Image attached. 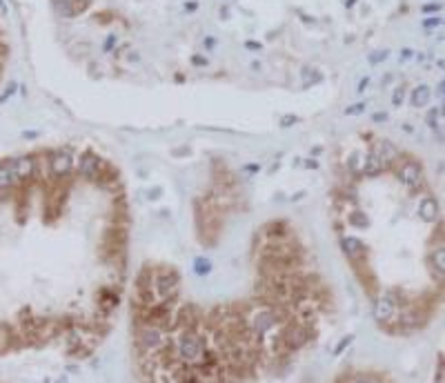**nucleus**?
Listing matches in <instances>:
<instances>
[{
	"label": "nucleus",
	"mask_w": 445,
	"mask_h": 383,
	"mask_svg": "<svg viewBox=\"0 0 445 383\" xmlns=\"http://www.w3.org/2000/svg\"><path fill=\"white\" fill-rule=\"evenodd\" d=\"M47 169L53 183H63L73 176L76 169V156L69 149H47Z\"/></svg>",
	"instance_id": "obj_1"
},
{
	"label": "nucleus",
	"mask_w": 445,
	"mask_h": 383,
	"mask_svg": "<svg viewBox=\"0 0 445 383\" xmlns=\"http://www.w3.org/2000/svg\"><path fill=\"white\" fill-rule=\"evenodd\" d=\"M134 330H136L134 339H136L138 354H156L169 339V334H165L160 328L154 326H136Z\"/></svg>",
	"instance_id": "obj_2"
},
{
	"label": "nucleus",
	"mask_w": 445,
	"mask_h": 383,
	"mask_svg": "<svg viewBox=\"0 0 445 383\" xmlns=\"http://www.w3.org/2000/svg\"><path fill=\"white\" fill-rule=\"evenodd\" d=\"M396 167V176L398 181L409 189V192H416L419 187H423V165L421 161H416L414 156H401L398 158V163L394 165Z\"/></svg>",
	"instance_id": "obj_3"
},
{
	"label": "nucleus",
	"mask_w": 445,
	"mask_h": 383,
	"mask_svg": "<svg viewBox=\"0 0 445 383\" xmlns=\"http://www.w3.org/2000/svg\"><path fill=\"white\" fill-rule=\"evenodd\" d=\"M98 163H100V156L94 152H83L78 158H76V169L73 174L83 181H89V183H96L98 181Z\"/></svg>",
	"instance_id": "obj_4"
},
{
	"label": "nucleus",
	"mask_w": 445,
	"mask_h": 383,
	"mask_svg": "<svg viewBox=\"0 0 445 383\" xmlns=\"http://www.w3.org/2000/svg\"><path fill=\"white\" fill-rule=\"evenodd\" d=\"M398 299L394 294H383L378 299H374V319L381 323V326H390L396 316L398 310Z\"/></svg>",
	"instance_id": "obj_5"
},
{
	"label": "nucleus",
	"mask_w": 445,
	"mask_h": 383,
	"mask_svg": "<svg viewBox=\"0 0 445 383\" xmlns=\"http://www.w3.org/2000/svg\"><path fill=\"white\" fill-rule=\"evenodd\" d=\"M340 247H343V254H345L352 268L367 263V250L356 237H343L340 238Z\"/></svg>",
	"instance_id": "obj_6"
},
{
	"label": "nucleus",
	"mask_w": 445,
	"mask_h": 383,
	"mask_svg": "<svg viewBox=\"0 0 445 383\" xmlns=\"http://www.w3.org/2000/svg\"><path fill=\"white\" fill-rule=\"evenodd\" d=\"M96 310H98V316H105V319H109L111 312L118 308V303H121V296H118V292H116V288H100L98 292H96Z\"/></svg>",
	"instance_id": "obj_7"
},
{
	"label": "nucleus",
	"mask_w": 445,
	"mask_h": 383,
	"mask_svg": "<svg viewBox=\"0 0 445 383\" xmlns=\"http://www.w3.org/2000/svg\"><path fill=\"white\" fill-rule=\"evenodd\" d=\"M370 152L374 154V156L381 161L385 167H392V165L398 163V158H401V152L396 149V145L390 141H385V138H381V141H376L372 145V149Z\"/></svg>",
	"instance_id": "obj_8"
},
{
	"label": "nucleus",
	"mask_w": 445,
	"mask_h": 383,
	"mask_svg": "<svg viewBox=\"0 0 445 383\" xmlns=\"http://www.w3.org/2000/svg\"><path fill=\"white\" fill-rule=\"evenodd\" d=\"M383 169H385V165H383L372 152H370V154H365V156L361 158V172L358 174H363V176H378Z\"/></svg>",
	"instance_id": "obj_9"
},
{
	"label": "nucleus",
	"mask_w": 445,
	"mask_h": 383,
	"mask_svg": "<svg viewBox=\"0 0 445 383\" xmlns=\"http://www.w3.org/2000/svg\"><path fill=\"white\" fill-rule=\"evenodd\" d=\"M419 212L421 216H423L425 220H436V216H439V203H436V199L432 194H425L423 201L419 203Z\"/></svg>",
	"instance_id": "obj_10"
},
{
	"label": "nucleus",
	"mask_w": 445,
	"mask_h": 383,
	"mask_svg": "<svg viewBox=\"0 0 445 383\" xmlns=\"http://www.w3.org/2000/svg\"><path fill=\"white\" fill-rule=\"evenodd\" d=\"M429 98H432V91H429V87L427 85H419L416 90L412 91V105L414 107H425L429 103Z\"/></svg>",
	"instance_id": "obj_11"
},
{
	"label": "nucleus",
	"mask_w": 445,
	"mask_h": 383,
	"mask_svg": "<svg viewBox=\"0 0 445 383\" xmlns=\"http://www.w3.org/2000/svg\"><path fill=\"white\" fill-rule=\"evenodd\" d=\"M194 272L198 274V276H207V274L212 272V263L207 261V258H196L194 261Z\"/></svg>",
	"instance_id": "obj_12"
},
{
	"label": "nucleus",
	"mask_w": 445,
	"mask_h": 383,
	"mask_svg": "<svg viewBox=\"0 0 445 383\" xmlns=\"http://www.w3.org/2000/svg\"><path fill=\"white\" fill-rule=\"evenodd\" d=\"M388 56H390L388 49H383V52H372V54H370V65H378L381 60H385Z\"/></svg>",
	"instance_id": "obj_13"
},
{
	"label": "nucleus",
	"mask_w": 445,
	"mask_h": 383,
	"mask_svg": "<svg viewBox=\"0 0 445 383\" xmlns=\"http://www.w3.org/2000/svg\"><path fill=\"white\" fill-rule=\"evenodd\" d=\"M403 98H405V87L401 85V87H396L394 90V96H392V103H394V107H401V103H403Z\"/></svg>",
	"instance_id": "obj_14"
},
{
	"label": "nucleus",
	"mask_w": 445,
	"mask_h": 383,
	"mask_svg": "<svg viewBox=\"0 0 445 383\" xmlns=\"http://www.w3.org/2000/svg\"><path fill=\"white\" fill-rule=\"evenodd\" d=\"M352 383H381V381L376 377H372V374H356L352 379Z\"/></svg>",
	"instance_id": "obj_15"
},
{
	"label": "nucleus",
	"mask_w": 445,
	"mask_h": 383,
	"mask_svg": "<svg viewBox=\"0 0 445 383\" xmlns=\"http://www.w3.org/2000/svg\"><path fill=\"white\" fill-rule=\"evenodd\" d=\"M361 111H365V103H356V105L347 107L345 114H347V116H354V114H361Z\"/></svg>",
	"instance_id": "obj_16"
},
{
	"label": "nucleus",
	"mask_w": 445,
	"mask_h": 383,
	"mask_svg": "<svg viewBox=\"0 0 445 383\" xmlns=\"http://www.w3.org/2000/svg\"><path fill=\"white\" fill-rule=\"evenodd\" d=\"M352 339H354V336H345V339H343V341L338 343V347L334 350V354H340V352H343V350H345V347L352 343Z\"/></svg>",
	"instance_id": "obj_17"
},
{
	"label": "nucleus",
	"mask_w": 445,
	"mask_h": 383,
	"mask_svg": "<svg viewBox=\"0 0 445 383\" xmlns=\"http://www.w3.org/2000/svg\"><path fill=\"white\" fill-rule=\"evenodd\" d=\"M192 63H194L196 67H205V65H207V58H203V56H194V58H192Z\"/></svg>",
	"instance_id": "obj_18"
},
{
	"label": "nucleus",
	"mask_w": 445,
	"mask_h": 383,
	"mask_svg": "<svg viewBox=\"0 0 445 383\" xmlns=\"http://www.w3.org/2000/svg\"><path fill=\"white\" fill-rule=\"evenodd\" d=\"M441 9V5H425L423 7V14H436Z\"/></svg>",
	"instance_id": "obj_19"
},
{
	"label": "nucleus",
	"mask_w": 445,
	"mask_h": 383,
	"mask_svg": "<svg viewBox=\"0 0 445 383\" xmlns=\"http://www.w3.org/2000/svg\"><path fill=\"white\" fill-rule=\"evenodd\" d=\"M423 25L425 27H439L441 25V18H429V20H425Z\"/></svg>",
	"instance_id": "obj_20"
},
{
	"label": "nucleus",
	"mask_w": 445,
	"mask_h": 383,
	"mask_svg": "<svg viewBox=\"0 0 445 383\" xmlns=\"http://www.w3.org/2000/svg\"><path fill=\"white\" fill-rule=\"evenodd\" d=\"M245 47H247V49H254V52H256V49H261V42L249 40V42H245Z\"/></svg>",
	"instance_id": "obj_21"
},
{
	"label": "nucleus",
	"mask_w": 445,
	"mask_h": 383,
	"mask_svg": "<svg viewBox=\"0 0 445 383\" xmlns=\"http://www.w3.org/2000/svg\"><path fill=\"white\" fill-rule=\"evenodd\" d=\"M114 42H116V36H114V34H111V36L107 38V42H105V52H109V49H111V45H114Z\"/></svg>",
	"instance_id": "obj_22"
},
{
	"label": "nucleus",
	"mask_w": 445,
	"mask_h": 383,
	"mask_svg": "<svg viewBox=\"0 0 445 383\" xmlns=\"http://www.w3.org/2000/svg\"><path fill=\"white\" fill-rule=\"evenodd\" d=\"M367 85H370V78H367V76H365V78H363L361 83H358V91H363V90H365V87H367Z\"/></svg>",
	"instance_id": "obj_23"
},
{
	"label": "nucleus",
	"mask_w": 445,
	"mask_h": 383,
	"mask_svg": "<svg viewBox=\"0 0 445 383\" xmlns=\"http://www.w3.org/2000/svg\"><path fill=\"white\" fill-rule=\"evenodd\" d=\"M292 123H296V118L294 116H285V121H283V125L287 127V125H292Z\"/></svg>",
	"instance_id": "obj_24"
},
{
	"label": "nucleus",
	"mask_w": 445,
	"mask_h": 383,
	"mask_svg": "<svg viewBox=\"0 0 445 383\" xmlns=\"http://www.w3.org/2000/svg\"><path fill=\"white\" fill-rule=\"evenodd\" d=\"M196 7H198L196 2H189V5H185V9H187V11H196Z\"/></svg>",
	"instance_id": "obj_25"
},
{
	"label": "nucleus",
	"mask_w": 445,
	"mask_h": 383,
	"mask_svg": "<svg viewBox=\"0 0 445 383\" xmlns=\"http://www.w3.org/2000/svg\"><path fill=\"white\" fill-rule=\"evenodd\" d=\"M205 45H207V49H212V47H214V38H207V40H205Z\"/></svg>",
	"instance_id": "obj_26"
},
{
	"label": "nucleus",
	"mask_w": 445,
	"mask_h": 383,
	"mask_svg": "<svg viewBox=\"0 0 445 383\" xmlns=\"http://www.w3.org/2000/svg\"><path fill=\"white\" fill-rule=\"evenodd\" d=\"M385 118H388L385 114H374V121H385Z\"/></svg>",
	"instance_id": "obj_27"
},
{
	"label": "nucleus",
	"mask_w": 445,
	"mask_h": 383,
	"mask_svg": "<svg viewBox=\"0 0 445 383\" xmlns=\"http://www.w3.org/2000/svg\"><path fill=\"white\" fill-rule=\"evenodd\" d=\"M56 383H69V379H67V377H60Z\"/></svg>",
	"instance_id": "obj_28"
},
{
	"label": "nucleus",
	"mask_w": 445,
	"mask_h": 383,
	"mask_svg": "<svg viewBox=\"0 0 445 383\" xmlns=\"http://www.w3.org/2000/svg\"><path fill=\"white\" fill-rule=\"evenodd\" d=\"M354 2H356V0H347V7H352V5H354Z\"/></svg>",
	"instance_id": "obj_29"
}]
</instances>
